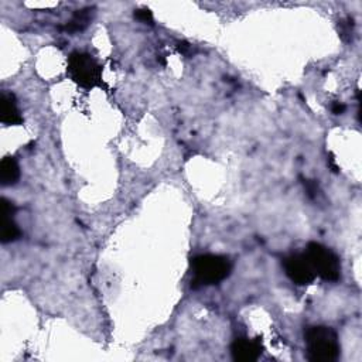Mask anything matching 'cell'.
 Masks as SVG:
<instances>
[{"label": "cell", "mask_w": 362, "mask_h": 362, "mask_svg": "<svg viewBox=\"0 0 362 362\" xmlns=\"http://www.w3.org/2000/svg\"><path fill=\"white\" fill-rule=\"evenodd\" d=\"M303 184H305V188H306L310 199H316L317 194H318V184L314 180H305Z\"/></svg>", "instance_id": "13"}, {"label": "cell", "mask_w": 362, "mask_h": 362, "mask_svg": "<svg viewBox=\"0 0 362 362\" xmlns=\"http://www.w3.org/2000/svg\"><path fill=\"white\" fill-rule=\"evenodd\" d=\"M0 120L10 126L23 123V116L19 111L16 96L12 92L3 91L2 95H0Z\"/></svg>", "instance_id": "8"}, {"label": "cell", "mask_w": 362, "mask_h": 362, "mask_svg": "<svg viewBox=\"0 0 362 362\" xmlns=\"http://www.w3.org/2000/svg\"><path fill=\"white\" fill-rule=\"evenodd\" d=\"M0 204H2V229H0V241L3 244L15 242L21 235L17 224L13 219L16 211L15 204L6 199L0 200Z\"/></svg>", "instance_id": "6"}, {"label": "cell", "mask_w": 362, "mask_h": 362, "mask_svg": "<svg viewBox=\"0 0 362 362\" xmlns=\"http://www.w3.org/2000/svg\"><path fill=\"white\" fill-rule=\"evenodd\" d=\"M69 75L84 89L102 87V67L92 55L81 51H74L69 58Z\"/></svg>", "instance_id": "3"}, {"label": "cell", "mask_w": 362, "mask_h": 362, "mask_svg": "<svg viewBox=\"0 0 362 362\" xmlns=\"http://www.w3.org/2000/svg\"><path fill=\"white\" fill-rule=\"evenodd\" d=\"M307 358L311 362H334L338 359L341 347L337 333L330 327H309L305 334Z\"/></svg>", "instance_id": "1"}, {"label": "cell", "mask_w": 362, "mask_h": 362, "mask_svg": "<svg viewBox=\"0 0 362 362\" xmlns=\"http://www.w3.org/2000/svg\"><path fill=\"white\" fill-rule=\"evenodd\" d=\"M306 256L310 260L316 276L325 282H337L341 278V262L340 257L321 244L310 242L306 251Z\"/></svg>", "instance_id": "4"}, {"label": "cell", "mask_w": 362, "mask_h": 362, "mask_svg": "<svg viewBox=\"0 0 362 362\" xmlns=\"http://www.w3.org/2000/svg\"><path fill=\"white\" fill-rule=\"evenodd\" d=\"M340 36L344 42H350L352 36V20L348 19L347 21H340Z\"/></svg>", "instance_id": "11"}, {"label": "cell", "mask_w": 362, "mask_h": 362, "mask_svg": "<svg viewBox=\"0 0 362 362\" xmlns=\"http://www.w3.org/2000/svg\"><path fill=\"white\" fill-rule=\"evenodd\" d=\"M20 179V168L15 157H5L0 163V183L5 187L15 185Z\"/></svg>", "instance_id": "9"}, {"label": "cell", "mask_w": 362, "mask_h": 362, "mask_svg": "<svg viewBox=\"0 0 362 362\" xmlns=\"http://www.w3.org/2000/svg\"><path fill=\"white\" fill-rule=\"evenodd\" d=\"M283 268L287 278L299 286L311 284L317 278L306 253H293L284 257Z\"/></svg>", "instance_id": "5"}, {"label": "cell", "mask_w": 362, "mask_h": 362, "mask_svg": "<svg viewBox=\"0 0 362 362\" xmlns=\"http://www.w3.org/2000/svg\"><path fill=\"white\" fill-rule=\"evenodd\" d=\"M177 48H179V51H180L181 54H188V51L191 50V46L187 44V43H180Z\"/></svg>", "instance_id": "15"}, {"label": "cell", "mask_w": 362, "mask_h": 362, "mask_svg": "<svg viewBox=\"0 0 362 362\" xmlns=\"http://www.w3.org/2000/svg\"><path fill=\"white\" fill-rule=\"evenodd\" d=\"M332 111L334 115H343L345 112V105L341 102H334L332 107Z\"/></svg>", "instance_id": "14"}, {"label": "cell", "mask_w": 362, "mask_h": 362, "mask_svg": "<svg viewBox=\"0 0 362 362\" xmlns=\"http://www.w3.org/2000/svg\"><path fill=\"white\" fill-rule=\"evenodd\" d=\"M135 19H138L142 23L153 24V13L149 9H139L135 10Z\"/></svg>", "instance_id": "12"}, {"label": "cell", "mask_w": 362, "mask_h": 362, "mask_svg": "<svg viewBox=\"0 0 362 362\" xmlns=\"http://www.w3.org/2000/svg\"><path fill=\"white\" fill-rule=\"evenodd\" d=\"M92 16H93V9H91V8L77 10L75 15L73 16V19L67 23V26H65V30L70 33H77V31L85 30L88 27V24L91 23Z\"/></svg>", "instance_id": "10"}, {"label": "cell", "mask_w": 362, "mask_h": 362, "mask_svg": "<svg viewBox=\"0 0 362 362\" xmlns=\"http://www.w3.org/2000/svg\"><path fill=\"white\" fill-rule=\"evenodd\" d=\"M192 268V286H211L224 282L229 275H231L233 266L228 257L221 255H199L191 262Z\"/></svg>", "instance_id": "2"}, {"label": "cell", "mask_w": 362, "mask_h": 362, "mask_svg": "<svg viewBox=\"0 0 362 362\" xmlns=\"http://www.w3.org/2000/svg\"><path fill=\"white\" fill-rule=\"evenodd\" d=\"M263 347L260 341L249 338H237L231 345V354L234 361L253 362L262 355Z\"/></svg>", "instance_id": "7"}]
</instances>
